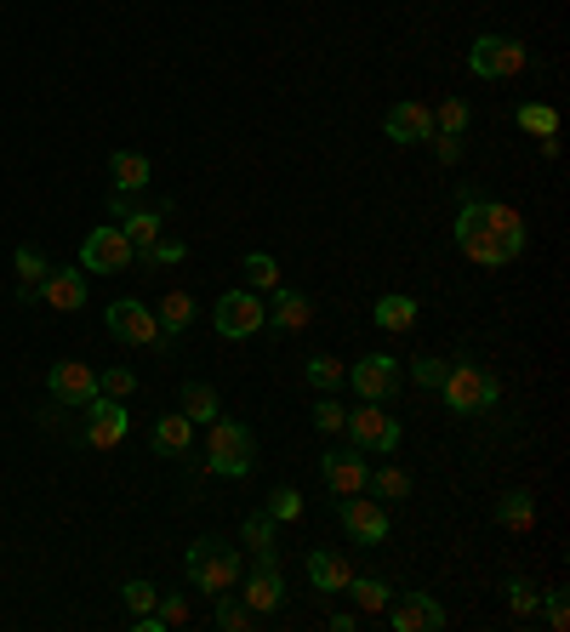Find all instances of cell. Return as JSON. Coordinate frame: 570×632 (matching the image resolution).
<instances>
[{
  "label": "cell",
  "instance_id": "1",
  "mask_svg": "<svg viewBox=\"0 0 570 632\" xmlns=\"http://www.w3.org/2000/svg\"><path fill=\"white\" fill-rule=\"evenodd\" d=\"M451 234H456L462 257L480 263V268H502L525 251V217L502 200H480V194H468V188H462V211H456Z\"/></svg>",
  "mask_w": 570,
  "mask_h": 632
},
{
  "label": "cell",
  "instance_id": "2",
  "mask_svg": "<svg viewBox=\"0 0 570 632\" xmlns=\"http://www.w3.org/2000/svg\"><path fill=\"white\" fill-rule=\"evenodd\" d=\"M206 467L217 478H246L257 467V433L234 416H217L212 433H206Z\"/></svg>",
  "mask_w": 570,
  "mask_h": 632
},
{
  "label": "cell",
  "instance_id": "3",
  "mask_svg": "<svg viewBox=\"0 0 570 632\" xmlns=\"http://www.w3.org/2000/svg\"><path fill=\"white\" fill-rule=\"evenodd\" d=\"M240 575H246V559L234 553V547H223L217 536H200L195 547H188V581H195L200 593H234L240 587Z\"/></svg>",
  "mask_w": 570,
  "mask_h": 632
},
{
  "label": "cell",
  "instance_id": "4",
  "mask_svg": "<svg viewBox=\"0 0 570 632\" xmlns=\"http://www.w3.org/2000/svg\"><path fill=\"white\" fill-rule=\"evenodd\" d=\"M440 394H445V405L456 411V416H485L491 405H497V376L491 371H480L473 359H456V365H445V382H440Z\"/></svg>",
  "mask_w": 570,
  "mask_h": 632
},
{
  "label": "cell",
  "instance_id": "5",
  "mask_svg": "<svg viewBox=\"0 0 570 632\" xmlns=\"http://www.w3.org/2000/svg\"><path fill=\"white\" fill-rule=\"evenodd\" d=\"M468 69H473V80H513L531 69V46L513 34H480L468 46Z\"/></svg>",
  "mask_w": 570,
  "mask_h": 632
},
{
  "label": "cell",
  "instance_id": "6",
  "mask_svg": "<svg viewBox=\"0 0 570 632\" xmlns=\"http://www.w3.org/2000/svg\"><path fill=\"white\" fill-rule=\"evenodd\" d=\"M109 336H115V343H126V348H149V354L166 348V330H160L155 308H142L137 297L109 303Z\"/></svg>",
  "mask_w": 570,
  "mask_h": 632
},
{
  "label": "cell",
  "instance_id": "7",
  "mask_svg": "<svg viewBox=\"0 0 570 632\" xmlns=\"http://www.w3.org/2000/svg\"><path fill=\"white\" fill-rule=\"evenodd\" d=\"M263 297L257 290H223L217 297V314H212V325H217V336L223 343H246V336H257L263 330Z\"/></svg>",
  "mask_w": 570,
  "mask_h": 632
},
{
  "label": "cell",
  "instance_id": "8",
  "mask_svg": "<svg viewBox=\"0 0 570 632\" xmlns=\"http://www.w3.org/2000/svg\"><path fill=\"white\" fill-rule=\"evenodd\" d=\"M343 427L354 433V451H365V456H394V451H400V416L383 411V405H371V399H365V411H354Z\"/></svg>",
  "mask_w": 570,
  "mask_h": 632
},
{
  "label": "cell",
  "instance_id": "9",
  "mask_svg": "<svg viewBox=\"0 0 570 632\" xmlns=\"http://www.w3.org/2000/svg\"><path fill=\"white\" fill-rule=\"evenodd\" d=\"M131 263H137V246L120 234V223L86 234V246H80V268H86V274H126Z\"/></svg>",
  "mask_w": 570,
  "mask_h": 632
},
{
  "label": "cell",
  "instance_id": "10",
  "mask_svg": "<svg viewBox=\"0 0 570 632\" xmlns=\"http://www.w3.org/2000/svg\"><path fill=\"white\" fill-rule=\"evenodd\" d=\"M80 411H86V445H91V451H120V445H126V433H131V411H126V399L98 394V399L80 405Z\"/></svg>",
  "mask_w": 570,
  "mask_h": 632
},
{
  "label": "cell",
  "instance_id": "11",
  "mask_svg": "<svg viewBox=\"0 0 570 632\" xmlns=\"http://www.w3.org/2000/svg\"><path fill=\"white\" fill-rule=\"evenodd\" d=\"M337 519H343L348 536H354V542H365V547H383V542L394 536V519H389V507H383V502L337 496Z\"/></svg>",
  "mask_w": 570,
  "mask_h": 632
},
{
  "label": "cell",
  "instance_id": "12",
  "mask_svg": "<svg viewBox=\"0 0 570 632\" xmlns=\"http://www.w3.org/2000/svg\"><path fill=\"white\" fill-rule=\"evenodd\" d=\"M46 394H52L58 405H91L98 399V371H91L86 359H58L52 371H46Z\"/></svg>",
  "mask_w": 570,
  "mask_h": 632
},
{
  "label": "cell",
  "instance_id": "13",
  "mask_svg": "<svg viewBox=\"0 0 570 632\" xmlns=\"http://www.w3.org/2000/svg\"><path fill=\"white\" fill-rule=\"evenodd\" d=\"M348 382H354V394H360V399L389 405V399L400 394V359H394V354H365V359L348 371Z\"/></svg>",
  "mask_w": 570,
  "mask_h": 632
},
{
  "label": "cell",
  "instance_id": "14",
  "mask_svg": "<svg viewBox=\"0 0 570 632\" xmlns=\"http://www.w3.org/2000/svg\"><path fill=\"white\" fill-rule=\"evenodd\" d=\"M383 615L394 632H440L445 626V604L434 593H400V599H389Z\"/></svg>",
  "mask_w": 570,
  "mask_h": 632
},
{
  "label": "cell",
  "instance_id": "15",
  "mask_svg": "<svg viewBox=\"0 0 570 632\" xmlns=\"http://www.w3.org/2000/svg\"><path fill=\"white\" fill-rule=\"evenodd\" d=\"M240 604L263 621V615H274L279 604H285V581H279V564H257V570H246L240 575Z\"/></svg>",
  "mask_w": 570,
  "mask_h": 632
},
{
  "label": "cell",
  "instance_id": "16",
  "mask_svg": "<svg viewBox=\"0 0 570 632\" xmlns=\"http://www.w3.org/2000/svg\"><path fill=\"white\" fill-rule=\"evenodd\" d=\"M320 473L331 484V496H365V484H371V467L354 451H325L320 456Z\"/></svg>",
  "mask_w": 570,
  "mask_h": 632
},
{
  "label": "cell",
  "instance_id": "17",
  "mask_svg": "<svg viewBox=\"0 0 570 632\" xmlns=\"http://www.w3.org/2000/svg\"><path fill=\"white\" fill-rule=\"evenodd\" d=\"M35 297L52 308V314H80L86 308V274L80 268H52V274L40 279Z\"/></svg>",
  "mask_w": 570,
  "mask_h": 632
},
{
  "label": "cell",
  "instance_id": "18",
  "mask_svg": "<svg viewBox=\"0 0 570 632\" xmlns=\"http://www.w3.org/2000/svg\"><path fill=\"white\" fill-rule=\"evenodd\" d=\"M383 131H389V142H400V149H416V142L434 137V109L428 103H394Z\"/></svg>",
  "mask_w": 570,
  "mask_h": 632
},
{
  "label": "cell",
  "instance_id": "19",
  "mask_svg": "<svg viewBox=\"0 0 570 632\" xmlns=\"http://www.w3.org/2000/svg\"><path fill=\"white\" fill-rule=\"evenodd\" d=\"M348 575H354V564H348L343 553H331V547L308 553V581H314V593H348Z\"/></svg>",
  "mask_w": 570,
  "mask_h": 632
},
{
  "label": "cell",
  "instance_id": "20",
  "mask_svg": "<svg viewBox=\"0 0 570 632\" xmlns=\"http://www.w3.org/2000/svg\"><path fill=\"white\" fill-rule=\"evenodd\" d=\"M308 319H314V303L303 297V290H285V285H279V290H274V308H268V319H263V325L285 336V330H303Z\"/></svg>",
  "mask_w": 570,
  "mask_h": 632
},
{
  "label": "cell",
  "instance_id": "21",
  "mask_svg": "<svg viewBox=\"0 0 570 632\" xmlns=\"http://www.w3.org/2000/svg\"><path fill=\"white\" fill-rule=\"evenodd\" d=\"M149 445H155V456H183L188 445H195V422H188L183 411L160 416V422H155V433H149Z\"/></svg>",
  "mask_w": 570,
  "mask_h": 632
},
{
  "label": "cell",
  "instance_id": "22",
  "mask_svg": "<svg viewBox=\"0 0 570 632\" xmlns=\"http://www.w3.org/2000/svg\"><path fill=\"white\" fill-rule=\"evenodd\" d=\"M177 411H183L188 422H195V427H200V422L212 427V422H217V411H223V399H217V387H212V382H183Z\"/></svg>",
  "mask_w": 570,
  "mask_h": 632
},
{
  "label": "cell",
  "instance_id": "23",
  "mask_svg": "<svg viewBox=\"0 0 570 632\" xmlns=\"http://www.w3.org/2000/svg\"><path fill=\"white\" fill-rule=\"evenodd\" d=\"M240 542H246V553H252L257 564H279V542H274V519H268V513H252V519L240 524Z\"/></svg>",
  "mask_w": 570,
  "mask_h": 632
},
{
  "label": "cell",
  "instance_id": "24",
  "mask_svg": "<svg viewBox=\"0 0 570 632\" xmlns=\"http://www.w3.org/2000/svg\"><path fill=\"white\" fill-rule=\"evenodd\" d=\"M497 524L513 530V536H525V530H537V496L531 491H508L497 502Z\"/></svg>",
  "mask_w": 570,
  "mask_h": 632
},
{
  "label": "cell",
  "instance_id": "25",
  "mask_svg": "<svg viewBox=\"0 0 570 632\" xmlns=\"http://www.w3.org/2000/svg\"><path fill=\"white\" fill-rule=\"evenodd\" d=\"M371 319L383 325V330H416V297H400V290H389V297H376V308H371Z\"/></svg>",
  "mask_w": 570,
  "mask_h": 632
},
{
  "label": "cell",
  "instance_id": "26",
  "mask_svg": "<svg viewBox=\"0 0 570 632\" xmlns=\"http://www.w3.org/2000/svg\"><path fill=\"white\" fill-rule=\"evenodd\" d=\"M109 177H115V188L120 194H142V188H149V160H142V155H131V149H120L115 160H109Z\"/></svg>",
  "mask_w": 570,
  "mask_h": 632
},
{
  "label": "cell",
  "instance_id": "27",
  "mask_svg": "<svg viewBox=\"0 0 570 632\" xmlns=\"http://www.w3.org/2000/svg\"><path fill=\"white\" fill-rule=\"evenodd\" d=\"M160 330L171 336V343H177V336L188 330V325H195V297H188V290H166V303H160Z\"/></svg>",
  "mask_w": 570,
  "mask_h": 632
},
{
  "label": "cell",
  "instance_id": "28",
  "mask_svg": "<svg viewBox=\"0 0 570 632\" xmlns=\"http://www.w3.org/2000/svg\"><path fill=\"white\" fill-rule=\"evenodd\" d=\"M120 234L131 239L137 251H142V246H155V239L166 234V211H126V217H120Z\"/></svg>",
  "mask_w": 570,
  "mask_h": 632
},
{
  "label": "cell",
  "instance_id": "29",
  "mask_svg": "<svg viewBox=\"0 0 570 632\" xmlns=\"http://www.w3.org/2000/svg\"><path fill=\"white\" fill-rule=\"evenodd\" d=\"M12 263H18V297H23V303H35V290H40V279H46V274H52V263H46L35 246H18V257H12Z\"/></svg>",
  "mask_w": 570,
  "mask_h": 632
},
{
  "label": "cell",
  "instance_id": "30",
  "mask_svg": "<svg viewBox=\"0 0 570 632\" xmlns=\"http://www.w3.org/2000/svg\"><path fill=\"white\" fill-rule=\"evenodd\" d=\"M348 593H354V604H360V615H383L389 610V581H376V575H348Z\"/></svg>",
  "mask_w": 570,
  "mask_h": 632
},
{
  "label": "cell",
  "instance_id": "31",
  "mask_svg": "<svg viewBox=\"0 0 570 632\" xmlns=\"http://www.w3.org/2000/svg\"><path fill=\"white\" fill-rule=\"evenodd\" d=\"M365 496H376V502H405V496H411V473H405V467H376L371 484H365Z\"/></svg>",
  "mask_w": 570,
  "mask_h": 632
},
{
  "label": "cell",
  "instance_id": "32",
  "mask_svg": "<svg viewBox=\"0 0 570 632\" xmlns=\"http://www.w3.org/2000/svg\"><path fill=\"white\" fill-rule=\"evenodd\" d=\"M240 274H246V285H252V290H279V285H285V279H279V263H274L268 251H246Z\"/></svg>",
  "mask_w": 570,
  "mask_h": 632
},
{
  "label": "cell",
  "instance_id": "33",
  "mask_svg": "<svg viewBox=\"0 0 570 632\" xmlns=\"http://www.w3.org/2000/svg\"><path fill=\"white\" fill-rule=\"evenodd\" d=\"M513 120H519V131H531V137H553L559 131V115L548 103H519Z\"/></svg>",
  "mask_w": 570,
  "mask_h": 632
},
{
  "label": "cell",
  "instance_id": "34",
  "mask_svg": "<svg viewBox=\"0 0 570 632\" xmlns=\"http://www.w3.org/2000/svg\"><path fill=\"white\" fill-rule=\"evenodd\" d=\"M308 382L320 387V394H337V387L348 382V371L331 359V354H314V359H308Z\"/></svg>",
  "mask_w": 570,
  "mask_h": 632
},
{
  "label": "cell",
  "instance_id": "35",
  "mask_svg": "<svg viewBox=\"0 0 570 632\" xmlns=\"http://www.w3.org/2000/svg\"><path fill=\"white\" fill-rule=\"evenodd\" d=\"M274 524H292L303 519V491H292V484H279V491H268V507H263Z\"/></svg>",
  "mask_w": 570,
  "mask_h": 632
},
{
  "label": "cell",
  "instance_id": "36",
  "mask_svg": "<svg viewBox=\"0 0 570 632\" xmlns=\"http://www.w3.org/2000/svg\"><path fill=\"white\" fill-rule=\"evenodd\" d=\"M183 257H188V246H183V239H166V234L155 239V246L137 251V263H149V268H177Z\"/></svg>",
  "mask_w": 570,
  "mask_h": 632
},
{
  "label": "cell",
  "instance_id": "37",
  "mask_svg": "<svg viewBox=\"0 0 570 632\" xmlns=\"http://www.w3.org/2000/svg\"><path fill=\"white\" fill-rule=\"evenodd\" d=\"M473 126V109L462 103V97H445V103L434 109V131H451V137H462Z\"/></svg>",
  "mask_w": 570,
  "mask_h": 632
},
{
  "label": "cell",
  "instance_id": "38",
  "mask_svg": "<svg viewBox=\"0 0 570 632\" xmlns=\"http://www.w3.org/2000/svg\"><path fill=\"white\" fill-rule=\"evenodd\" d=\"M502 593H508V610H513V615H537V604H542V593L531 587L525 575H508V581H502Z\"/></svg>",
  "mask_w": 570,
  "mask_h": 632
},
{
  "label": "cell",
  "instance_id": "39",
  "mask_svg": "<svg viewBox=\"0 0 570 632\" xmlns=\"http://www.w3.org/2000/svg\"><path fill=\"white\" fill-rule=\"evenodd\" d=\"M212 604H217V626H223V632H246V626L257 621V615H252L240 599H234V593H217Z\"/></svg>",
  "mask_w": 570,
  "mask_h": 632
},
{
  "label": "cell",
  "instance_id": "40",
  "mask_svg": "<svg viewBox=\"0 0 570 632\" xmlns=\"http://www.w3.org/2000/svg\"><path fill=\"white\" fill-rule=\"evenodd\" d=\"M98 394H109V399H131V394H137V376H131L126 365H109V371H98Z\"/></svg>",
  "mask_w": 570,
  "mask_h": 632
},
{
  "label": "cell",
  "instance_id": "41",
  "mask_svg": "<svg viewBox=\"0 0 570 632\" xmlns=\"http://www.w3.org/2000/svg\"><path fill=\"white\" fill-rule=\"evenodd\" d=\"M120 593H126V610H131V615H149V610L160 604V593L149 587V581H126Z\"/></svg>",
  "mask_w": 570,
  "mask_h": 632
},
{
  "label": "cell",
  "instance_id": "42",
  "mask_svg": "<svg viewBox=\"0 0 570 632\" xmlns=\"http://www.w3.org/2000/svg\"><path fill=\"white\" fill-rule=\"evenodd\" d=\"M343 422H348V411H343L337 399H331V394L314 405V427H320V433H343Z\"/></svg>",
  "mask_w": 570,
  "mask_h": 632
},
{
  "label": "cell",
  "instance_id": "43",
  "mask_svg": "<svg viewBox=\"0 0 570 632\" xmlns=\"http://www.w3.org/2000/svg\"><path fill=\"white\" fill-rule=\"evenodd\" d=\"M411 376H416L422 387H440V382H445V359H434V354H422V359H411Z\"/></svg>",
  "mask_w": 570,
  "mask_h": 632
},
{
  "label": "cell",
  "instance_id": "44",
  "mask_svg": "<svg viewBox=\"0 0 570 632\" xmlns=\"http://www.w3.org/2000/svg\"><path fill=\"white\" fill-rule=\"evenodd\" d=\"M542 615H548V626L553 632H564L570 626V604H564V593H542V604H537Z\"/></svg>",
  "mask_w": 570,
  "mask_h": 632
},
{
  "label": "cell",
  "instance_id": "45",
  "mask_svg": "<svg viewBox=\"0 0 570 632\" xmlns=\"http://www.w3.org/2000/svg\"><path fill=\"white\" fill-rule=\"evenodd\" d=\"M428 142H434V155H440V166H456V160H462V137H451V131H434V137H428Z\"/></svg>",
  "mask_w": 570,
  "mask_h": 632
},
{
  "label": "cell",
  "instance_id": "46",
  "mask_svg": "<svg viewBox=\"0 0 570 632\" xmlns=\"http://www.w3.org/2000/svg\"><path fill=\"white\" fill-rule=\"evenodd\" d=\"M155 615H160L166 626H183V621H188V599H160V604H155Z\"/></svg>",
  "mask_w": 570,
  "mask_h": 632
}]
</instances>
